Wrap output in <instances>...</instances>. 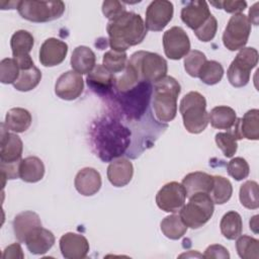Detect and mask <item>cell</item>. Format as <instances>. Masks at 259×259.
<instances>
[{"mask_svg": "<svg viewBox=\"0 0 259 259\" xmlns=\"http://www.w3.org/2000/svg\"><path fill=\"white\" fill-rule=\"evenodd\" d=\"M258 218H259V215L256 214V215L252 217L251 220H250V222H249V224H250V229H251L255 234L258 233Z\"/></svg>", "mask_w": 259, "mask_h": 259, "instance_id": "cell-49", "label": "cell"}, {"mask_svg": "<svg viewBox=\"0 0 259 259\" xmlns=\"http://www.w3.org/2000/svg\"><path fill=\"white\" fill-rule=\"evenodd\" d=\"M24 243L31 254L42 255L54 246L55 236L51 231L42 228L41 226L34 229L25 238Z\"/></svg>", "mask_w": 259, "mask_h": 259, "instance_id": "cell-24", "label": "cell"}, {"mask_svg": "<svg viewBox=\"0 0 259 259\" xmlns=\"http://www.w3.org/2000/svg\"><path fill=\"white\" fill-rule=\"evenodd\" d=\"M100 173L94 168L86 167L81 169L75 176L74 185L76 190L84 196H92L101 188Z\"/></svg>", "mask_w": 259, "mask_h": 259, "instance_id": "cell-21", "label": "cell"}, {"mask_svg": "<svg viewBox=\"0 0 259 259\" xmlns=\"http://www.w3.org/2000/svg\"><path fill=\"white\" fill-rule=\"evenodd\" d=\"M217 30H218V21L215 17L211 14L209 18L199 28L194 30V33L199 40L203 42H207V41H210L215 36Z\"/></svg>", "mask_w": 259, "mask_h": 259, "instance_id": "cell-43", "label": "cell"}, {"mask_svg": "<svg viewBox=\"0 0 259 259\" xmlns=\"http://www.w3.org/2000/svg\"><path fill=\"white\" fill-rule=\"evenodd\" d=\"M224 76V68L217 61H206L198 73V78L206 85L218 84Z\"/></svg>", "mask_w": 259, "mask_h": 259, "instance_id": "cell-37", "label": "cell"}, {"mask_svg": "<svg viewBox=\"0 0 259 259\" xmlns=\"http://www.w3.org/2000/svg\"><path fill=\"white\" fill-rule=\"evenodd\" d=\"M23 151V143L16 134L9 133L4 122L1 123L0 163L20 162Z\"/></svg>", "mask_w": 259, "mask_h": 259, "instance_id": "cell-17", "label": "cell"}, {"mask_svg": "<svg viewBox=\"0 0 259 259\" xmlns=\"http://www.w3.org/2000/svg\"><path fill=\"white\" fill-rule=\"evenodd\" d=\"M60 250L66 259H83L88 255V240L81 234L69 232L60 239Z\"/></svg>", "mask_w": 259, "mask_h": 259, "instance_id": "cell-18", "label": "cell"}, {"mask_svg": "<svg viewBox=\"0 0 259 259\" xmlns=\"http://www.w3.org/2000/svg\"><path fill=\"white\" fill-rule=\"evenodd\" d=\"M126 63L127 55L125 52H116L110 50L103 55L102 65L113 74L124 71Z\"/></svg>", "mask_w": 259, "mask_h": 259, "instance_id": "cell-39", "label": "cell"}, {"mask_svg": "<svg viewBox=\"0 0 259 259\" xmlns=\"http://www.w3.org/2000/svg\"><path fill=\"white\" fill-rule=\"evenodd\" d=\"M163 48L166 57L180 60L190 51L189 36L182 27L173 26L163 34Z\"/></svg>", "mask_w": 259, "mask_h": 259, "instance_id": "cell-12", "label": "cell"}, {"mask_svg": "<svg viewBox=\"0 0 259 259\" xmlns=\"http://www.w3.org/2000/svg\"><path fill=\"white\" fill-rule=\"evenodd\" d=\"M153 94V83L142 81L132 89L124 92H116L109 96L118 112L126 120H138L147 111Z\"/></svg>", "mask_w": 259, "mask_h": 259, "instance_id": "cell-3", "label": "cell"}, {"mask_svg": "<svg viewBox=\"0 0 259 259\" xmlns=\"http://www.w3.org/2000/svg\"><path fill=\"white\" fill-rule=\"evenodd\" d=\"M88 87L102 97H109L115 88L116 77L102 64H97L86 77Z\"/></svg>", "mask_w": 259, "mask_h": 259, "instance_id": "cell-15", "label": "cell"}, {"mask_svg": "<svg viewBox=\"0 0 259 259\" xmlns=\"http://www.w3.org/2000/svg\"><path fill=\"white\" fill-rule=\"evenodd\" d=\"M41 80V72L35 66L30 69L20 70L18 79L14 82L13 87L21 92H27L34 89Z\"/></svg>", "mask_w": 259, "mask_h": 259, "instance_id": "cell-34", "label": "cell"}, {"mask_svg": "<svg viewBox=\"0 0 259 259\" xmlns=\"http://www.w3.org/2000/svg\"><path fill=\"white\" fill-rule=\"evenodd\" d=\"M134 175V166L126 158H117L110 162L107 167V178L115 187L127 185Z\"/></svg>", "mask_w": 259, "mask_h": 259, "instance_id": "cell-23", "label": "cell"}, {"mask_svg": "<svg viewBox=\"0 0 259 259\" xmlns=\"http://www.w3.org/2000/svg\"><path fill=\"white\" fill-rule=\"evenodd\" d=\"M12 226L15 238L20 243H24L25 238L34 229L41 227V221L36 212L31 210H25L15 215Z\"/></svg>", "mask_w": 259, "mask_h": 259, "instance_id": "cell-25", "label": "cell"}, {"mask_svg": "<svg viewBox=\"0 0 259 259\" xmlns=\"http://www.w3.org/2000/svg\"><path fill=\"white\" fill-rule=\"evenodd\" d=\"M181 92L179 82L166 76L155 83L152 94V106L156 118L163 123L173 120L177 113V98Z\"/></svg>", "mask_w": 259, "mask_h": 259, "instance_id": "cell-4", "label": "cell"}, {"mask_svg": "<svg viewBox=\"0 0 259 259\" xmlns=\"http://www.w3.org/2000/svg\"><path fill=\"white\" fill-rule=\"evenodd\" d=\"M161 231L170 240H178L187 232V227L182 222L179 214L173 213L164 218L160 224Z\"/></svg>", "mask_w": 259, "mask_h": 259, "instance_id": "cell-32", "label": "cell"}, {"mask_svg": "<svg viewBox=\"0 0 259 259\" xmlns=\"http://www.w3.org/2000/svg\"><path fill=\"white\" fill-rule=\"evenodd\" d=\"M126 65L136 73L140 82L157 83L167 76V62L156 53L138 51L131 56Z\"/></svg>", "mask_w": 259, "mask_h": 259, "instance_id": "cell-6", "label": "cell"}, {"mask_svg": "<svg viewBox=\"0 0 259 259\" xmlns=\"http://www.w3.org/2000/svg\"><path fill=\"white\" fill-rule=\"evenodd\" d=\"M179 210V215L187 228L198 229L212 217L214 203L207 193H196Z\"/></svg>", "mask_w": 259, "mask_h": 259, "instance_id": "cell-7", "label": "cell"}, {"mask_svg": "<svg viewBox=\"0 0 259 259\" xmlns=\"http://www.w3.org/2000/svg\"><path fill=\"white\" fill-rule=\"evenodd\" d=\"M236 249L242 259L259 258V241L253 237L240 235L236 242Z\"/></svg>", "mask_w": 259, "mask_h": 259, "instance_id": "cell-36", "label": "cell"}, {"mask_svg": "<svg viewBox=\"0 0 259 259\" xmlns=\"http://www.w3.org/2000/svg\"><path fill=\"white\" fill-rule=\"evenodd\" d=\"M232 128L239 140L257 141L259 139V110L256 108L248 110L243 117L236 119Z\"/></svg>", "mask_w": 259, "mask_h": 259, "instance_id": "cell-22", "label": "cell"}, {"mask_svg": "<svg viewBox=\"0 0 259 259\" xmlns=\"http://www.w3.org/2000/svg\"><path fill=\"white\" fill-rule=\"evenodd\" d=\"M32 122L31 114L21 107H14L7 111L4 124L8 131L13 133H24Z\"/></svg>", "mask_w": 259, "mask_h": 259, "instance_id": "cell-29", "label": "cell"}, {"mask_svg": "<svg viewBox=\"0 0 259 259\" xmlns=\"http://www.w3.org/2000/svg\"><path fill=\"white\" fill-rule=\"evenodd\" d=\"M126 11L122 2L116 0H107L102 3V12L106 18L112 20Z\"/></svg>", "mask_w": 259, "mask_h": 259, "instance_id": "cell-44", "label": "cell"}, {"mask_svg": "<svg viewBox=\"0 0 259 259\" xmlns=\"http://www.w3.org/2000/svg\"><path fill=\"white\" fill-rule=\"evenodd\" d=\"M203 258L206 259H229L230 253L227 248L222 245L213 244L208 246L203 254Z\"/></svg>", "mask_w": 259, "mask_h": 259, "instance_id": "cell-46", "label": "cell"}, {"mask_svg": "<svg viewBox=\"0 0 259 259\" xmlns=\"http://www.w3.org/2000/svg\"><path fill=\"white\" fill-rule=\"evenodd\" d=\"M210 5L219 9H224L228 13H242L247 8L246 1H211Z\"/></svg>", "mask_w": 259, "mask_h": 259, "instance_id": "cell-45", "label": "cell"}, {"mask_svg": "<svg viewBox=\"0 0 259 259\" xmlns=\"http://www.w3.org/2000/svg\"><path fill=\"white\" fill-rule=\"evenodd\" d=\"M45 175V165L42 161L35 157L29 156L20 161L19 178L27 183L40 181Z\"/></svg>", "mask_w": 259, "mask_h": 259, "instance_id": "cell-28", "label": "cell"}, {"mask_svg": "<svg viewBox=\"0 0 259 259\" xmlns=\"http://www.w3.org/2000/svg\"><path fill=\"white\" fill-rule=\"evenodd\" d=\"M174 14L173 3L167 0L152 1L146 10L147 30L161 31L171 21Z\"/></svg>", "mask_w": 259, "mask_h": 259, "instance_id": "cell-13", "label": "cell"}, {"mask_svg": "<svg viewBox=\"0 0 259 259\" xmlns=\"http://www.w3.org/2000/svg\"><path fill=\"white\" fill-rule=\"evenodd\" d=\"M181 20L193 31L199 28L211 15L205 1L195 0L186 2L181 9Z\"/></svg>", "mask_w": 259, "mask_h": 259, "instance_id": "cell-20", "label": "cell"}, {"mask_svg": "<svg viewBox=\"0 0 259 259\" xmlns=\"http://www.w3.org/2000/svg\"><path fill=\"white\" fill-rule=\"evenodd\" d=\"M90 137L98 158L103 162H111L126 153L132 132L115 116L104 115L93 122Z\"/></svg>", "mask_w": 259, "mask_h": 259, "instance_id": "cell-1", "label": "cell"}, {"mask_svg": "<svg viewBox=\"0 0 259 259\" xmlns=\"http://www.w3.org/2000/svg\"><path fill=\"white\" fill-rule=\"evenodd\" d=\"M239 199L241 204L248 209H257L259 207L258 183L253 180H248L240 187Z\"/></svg>", "mask_w": 259, "mask_h": 259, "instance_id": "cell-35", "label": "cell"}, {"mask_svg": "<svg viewBox=\"0 0 259 259\" xmlns=\"http://www.w3.org/2000/svg\"><path fill=\"white\" fill-rule=\"evenodd\" d=\"M68 45L56 37L47 38L39 49V62L45 67H55L66 59Z\"/></svg>", "mask_w": 259, "mask_h": 259, "instance_id": "cell-19", "label": "cell"}, {"mask_svg": "<svg viewBox=\"0 0 259 259\" xmlns=\"http://www.w3.org/2000/svg\"><path fill=\"white\" fill-rule=\"evenodd\" d=\"M96 66V57L94 52L86 47L79 46L74 49L71 57V67L79 74H88Z\"/></svg>", "mask_w": 259, "mask_h": 259, "instance_id": "cell-27", "label": "cell"}, {"mask_svg": "<svg viewBox=\"0 0 259 259\" xmlns=\"http://www.w3.org/2000/svg\"><path fill=\"white\" fill-rule=\"evenodd\" d=\"M106 31L109 47L116 52H125L131 47L141 44L147 35V28L141 15L130 11L109 20Z\"/></svg>", "mask_w": 259, "mask_h": 259, "instance_id": "cell-2", "label": "cell"}, {"mask_svg": "<svg viewBox=\"0 0 259 259\" xmlns=\"http://www.w3.org/2000/svg\"><path fill=\"white\" fill-rule=\"evenodd\" d=\"M34 44V38L27 30L15 31L10 39V47L13 59L16 61L20 70L30 69L34 66L33 61L29 55Z\"/></svg>", "mask_w": 259, "mask_h": 259, "instance_id": "cell-14", "label": "cell"}, {"mask_svg": "<svg viewBox=\"0 0 259 259\" xmlns=\"http://www.w3.org/2000/svg\"><path fill=\"white\" fill-rule=\"evenodd\" d=\"M183 187L185 188L187 197L196 193L209 194L213 185V176L200 171L188 173L182 180Z\"/></svg>", "mask_w": 259, "mask_h": 259, "instance_id": "cell-26", "label": "cell"}, {"mask_svg": "<svg viewBox=\"0 0 259 259\" xmlns=\"http://www.w3.org/2000/svg\"><path fill=\"white\" fill-rule=\"evenodd\" d=\"M251 33V23L247 15L243 13L234 14L223 33L224 46L234 52L245 48Z\"/></svg>", "mask_w": 259, "mask_h": 259, "instance_id": "cell-10", "label": "cell"}, {"mask_svg": "<svg viewBox=\"0 0 259 259\" xmlns=\"http://www.w3.org/2000/svg\"><path fill=\"white\" fill-rule=\"evenodd\" d=\"M2 258L3 259H15V258L22 259V258H24V254L22 252V248H21L20 244L13 243V244L9 245L8 247H6L3 251Z\"/></svg>", "mask_w": 259, "mask_h": 259, "instance_id": "cell-47", "label": "cell"}, {"mask_svg": "<svg viewBox=\"0 0 259 259\" xmlns=\"http://www.w3.org/2000/svg\"><path fill=\"white\" fill-rule=\"evenodd\" d=\"M238 137L233 128L228 130L225 133H218L214 137L217 146L222 150L223 154L227 158H232L238 149Z\"/></svg>", "mask_w": 259, "mask_h": 259, "instance_id": "cell-38", "label": "cell"}, {"mask_svg": "<svg viewBox=\"0 0 259 259\" xmlns=\"http://www.w3.org/2000/svg\"><path fill=\"white\" fill-rule=\"evenodd\" d=\"M183 124L190 134L202 133L208 124V112L206 111V100L197 91L185 94L179 104Z\"/></svg>", "mask_w": 259, "mask_h": 259, "instance_id": "cell-5", "label": "cell"}, {"mask_svg": "<svg viewBox=\"0 0 259 259\" xmlns=\"http://www.w3.org/2000/svg\"><path fill=\"white\" fill-rule=\"evenodd\" d=\"M63 1H19L17 10L20 16L31 22H48L60 18L65 12Z\"/></svg>", "mask_w": 259, "mask_h": 259, "instance_id": "cell-8", "label": "cell"}, {"mask_svg": "<svg viewBox=\"0 0 259 259\" xmlns=\"http://www.w3.org/2000/svg\"><path fill=\"white\" fill-rule=\"evenodd\" d=\"M237 119L236 111L226 105L213 107L208 113V122L218 130H230L234 126Z\"/></svg>", "mask_w": 259, "mask_h": 259, "instance_id": "cell-30", "label": "cell"}, {"mask_svg": "<svg viewBox=\"0 0 259 259\" xmlns=\"http://www.w3.org/2000/svg\"><path fill=\"white\" fill-rule=\"evenodd\" d=\"M20 69L12 58H5L0 62V81L2 84H14L18 79Z\"/></svg>", "mask_w": 259, "mask_h": 259, "instance_id": "cell-41", "label": "cell"}, {"mask_svg": "<svg viewBox=\"0 0 259 259\" xmlns=\"http://www.w3.org/2000/svg\"><path fill=\"white\" fill-rule=\"evenodd\" d=\"M258 63V51L254 48H243L237 54L227 71V77L232 86L244 87L250 81L251 70Z\"/></svg>", "mask_w": 259, "mask_h": 259, "instance_id": "cell-9", "label": "cell"}, {"mask_svg": "<svg viewBox=\"0 0 259 259\" xmlns=\"http://www.w3.org/2000/svg\"><path fill=\"white\" fill-rule=\"evenodd\" d=\"M258 5L259 3L256 2L249 10V16L247 17L251 24H255V25L258 24Z\"/></svg>", "mask_w": 259, "mask_h": 259, "instance_id": "cell-48", "label": "cell"}, {"mask_svg": "<svg viewBox=\"0 0 259 259\" xmlns=\"http://www.w3.org/2000/svg\"><path fill=\"white\" fill-rule=\"evenodd\" d=\"M84 81L82 75L74 70L63 73L55 84V93L64 100H75L83 92Z\"/></svg>", "mask_w": 259, "mask_h": 259, "instance_id": "cell-16", "label": "cell"}, {"mask_svg": "<svg viewBox=\"0 0 259 259\" xmlns=\"http://www.w3.org/2000/svg\"><path fill=\"white\" fill-rule=\"evenodd\" d=\"M222 235L228 240H235L242 234L243 222L241 215L235 211L230 210L226 212L220 223Z\"/></svg>", "mask_w": 259, "mask_h": 259, "instance_id": "cell-31", "label": "cell"}, {"mask_svg": "<svg viewBox=\"0 0 259 259\" xmlns=\"http://www.w3.org/2000/svg\"><path fill=\"white\" fill-rule=\"evenodd\" d=\"M233 194V186L229 179L215 175L213 176V185L209 192V196L215 204H224L231 198Z\"/></svg>", "mask_w": 259, "mask_h": 259, "instance_id": "cell-33", "label": "cell"}, {"mask_svg": "<svg viewBox=\"0 0 259 259\" xmlns=\"http://www.w3.org/2000/svg\"><path fill=\"white\" fill-rule=\"evenodd\" d=\"M186 191L179 182L172 181L166 183L156 194L158 207L166 212H178L185 204Z\"/></svg>", "mask_w": 259, "mask_h": 259, "instance_id": "cell-11", "label": "cell"}, {"mask_svg": "<svg viewBox=\"0 0 259 259\" xmlns=\"http://www.w3.org/2000/svg\"><path fill=\"white\" fill-rule=\"evenodd\" d=\"M228 174L235 180L240 181L248 177L250 172V167L248 162L242 157L233 158L227 165Z\"/></svg>", "mask_w": 259, "mask_h": 259, "instance_id": "cell-42", "label": "cell"}, {"mask_svg": "<svg viewBox=\"0 0 259 259\" xmlns=\"http://www.w3.org/2000/svg\"><path fill=\"white\" fill-rule=\"evenodd\" d=\"M206 61V57L202 52L198 50L189 51L184 57V69L189 76L197 78L199 70Z\"/></svg>", "mask_w": 259, "mask_h": 259, "instance_id": "cell-40", "label": "cell"}]
</instances>
